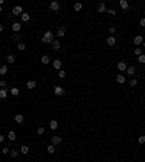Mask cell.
<instances>
[{"mask_svg": "<svg viewBox=\"0 0 145 162\" xmlns=\"http://www.w3.org/2000/svg\"><path fill=\"white\" fill-rule=\"evenodd\" d=\"M126 62L125 61H119L118 62V70H119V72H122V71H126Z\"/></svg>", "mask_w": 145, "mask_h": 162, "instance_id": "cell-6", "label": "cell"}, {"mask_svg": "<svg viewBox=\"0 0 145 162\" xmlns=\"http://www.w3.org/2000/svg\"><path fill=\"white\" fill-rule=\"evenodd\" d=\"M7 97V90L6 88H0V98H6Z\"/></svg>", "mask_w": 145, "mask_h": 162, "instance_id": "cell-21", "label": "cell"}, {"mask_svg": "<svg viewBox=\"0 0 145 162\" xmlns=\"http://www.w3.org/2000/svg\"><path fill=\"white\" fill-rule=\"evenodd\" d=\"M129 83H131V86H132V87H135L136 84H138V80H136V78H132V80H131Z\"/></svg>", "mask_w": 145, "mask_h": 162, "instance_id": "cell-37", "label": "cell"}, {"mask_svg": "<svg viewBox=\"0 0 145 162\" xmlns=\"http://www.w3.org/2000/svg\"><path fill=\"white\" fill-rule=\"evenodd\" d=\"M36 132H38V135H44V133H45V129H44V127H38Z\"/></svg>", "mask_w": 145, "mask_h": 162, "instance_id": "cell-35", "label": "cell"}, {"mask_svg": "<svg viewBox=\"0 0 145 162\" xmlns=\"http://www.w3.org/2000/svg\"><path fill=\"white\" fill-rule=\"evenodd\" d=\"M7 136H9V140H10V142L16 140V133H15L13 130H10V132H9V135H7Z\"/></svg>", "mask_w": 145, "mask_h": 162, "instance_id": "cell-23", "label": "cell"}, {"mask_svg": "<svg viewBox=\"0 0 145 162\" xmlns=\"http://www.w3.org/2000/svg\"><path fill=\"white\" fill-rule=\"evenodd\" d=\"M15 122H16V123H22V122H23V116H22V114H16V116H15Z\"/></svg>", "mask_w": 145, "mask_h": 162, "instance_id": "cell-25", "label": "cell"}, {"mask_svg": "<svg viewBox=\"0 0 145 162\" xmlns=\"http://www.w3.org/2000/svg\"><path fill=\"white\" fill-rule=\"evenodd\" d=\"M107 13H109L110 16H116V10H115V9H109Z\"/></svg>", "mask_w": 145, "mask_h": 162, "instance_id": "cell-39", "label": "cell"}, {"mask_svg": "<svg viewBox=\"0 0 145 162\" xmlns=\"http://www.w3.org/2000/svg\"><path fill=\"white\" fill-rule=\"evenodd\" d=\"M133 52H135V55H136V57H139L142 51H141V48H135V51H133Z\"/></svg>", "mask_w": 145, "mask_h": 162, "instance_id": "cell-38", "label": "cell"}, {"mask_svg": "<svg viewBox=\"0 0 145 162\" xmlns=\"http://www.w3.org/2000/svg\"><path fill=\"white\" fill-rule=\"evenodd\" d=\"M142 41H144V39H142V35H138V36H135L133 44H135V45H141V44H142Z\"/></svg>", "mask_w": 145, "mask_h": 162, "instance_id": "cell-12", "label": "cell"}, {"mask_svg": "<svg viewBox=\"0 0 145 162\" xmlns=\"http://www.w3.org/2000/svg\"><path fill=\"white\" fill-rule=\"evenodd\" d=\"M41 61H42V64H44V65H48V64H49V57H48V55H44V57L41 58Z\"/></svg>", "mask_w": 145, "mask_h": 162, "instance_id": "cell-24", "label": "cell"}, {"mask_svg": "<svg viewBox=\"0 0 145 162\" xmlns=\"http://www.w3.org/2000/svg\"><path fill=\"white\" fill-rule=\"evenodd\" d=\"M109 32H110V33H115V32H116V28H115V26H110V28H109Z\"/></svg>", "mask_w": 145, "mask_h": 162, "instance_id": "cell-42", "label": "cell"}, {"mask_svg": "<svg viewBox=\"0 0 145 162\" xmlns=\"http://www.w3.org/2000/svg\"><path fill=\"white\" fill-rule=\"evenodd\" d=\"M2 10H3V9H2V6H0V13H2Z\"/></svg>", "mask_w": 145, "mask_h": 162, "instance_id": "cell-46", "label": "cell"}, {"mask_svg": "<svg viewBox=\"0 0 145 162\" xmlns=\"http://www.w3.org/2000/svg\"><path fill=\"white\" fill-rule=\"evenodd\" d=\"M135 71H136V68H135V67H128V68H126V74L129 75V77H131V75H133V74H135Z\"/></svg>", "mask_w": 145, "mask_h": 162, "instance_id": "cell-11", "label": "cell"}, {"mask_svg": "<svg viewBox=\"0 0 145 162\" xmlns=\"http://www.w3.org/2000/svg\"><path fill=\"white\" fill-rule=\"evenodd\" d=\"M20 19H22V22H28V20L31 19V16H29V13L23 12V13H22V16H20Z\"/></svg>", "mask_w": 145, "mask_h": 162, "instance_id": "cell-14", "label": "cell"}, {"mask_svg": "<svg viewBox=\"0 0 145 162\" xmlns=\"http://www.w3.org/2000/svg\"><path fill=\"white\" fill-rule=\"evenodd\" d=\"M64 35H65V28H64V26L58 28V30H57V36H58V38H63Z\"/></svg>", "mask_w": 145, "mask_h": 162, "instance_id": "cell-9", "label": "cell"}, {"mask_svg": "<svg viewBox=\"0 0 145 162\" xmlns=\"http://www.w3.org/2000/svg\"><path fill=\"white\" fill-rule=\"evenodd\" d=\"M49 129L51 130H57L58 129V122L57 120H51L49 122Z\"/></svg>", "mask_w": 145, "mask_h": 162, "instance_id": "cell-10", "label": "cell"}, {"mask_svg": "<svg viewBox=\"0 0 145 162\" xmlns=\"http://www.w3.org/2000/svg\"><path fill=\"white\" fill-rule=\"evenodd\" d=\"M3 153H4V155H7V153H10V149L9 148H3V151H2Z\"/></svg>", "mask_w": 145, "mask_h": 162, "instance_id": "cell-41", "label": "cell"}, {"mask_svg": "<svg viewBox=\"0 0 145 162\" xmlns=\"http://www.w3.org/2000/svg\"><path fill=\"white\" fill-rule=\"evenodd\" d=\"M3 139H4V138H3V135H0V143L3 142Z\"/></svg>", "mask_w": 145, "mask_h": 162, "instance_id": "cell-45", "label": "cell"}, {"mask_svg": "<svg viewBox=\"0 0 145 162\" xmlns=\"http://www.w3.org/2000/svg\"><path fill=\"white\" fill-rule=\"evenodd\" d=\"M139 25H141V26H142V28H145V18H142V19H141V22H139Z\"/></svg>", "mask_w": 145, "mask_h": 162, "instance_id": "cell-43", "label": "cell"}, {"mask_svg": "<svg viewBox=\"0 0 145 162\" xmlns=\"http://www.w3.org/2000/svg\"><path fill=\"white\" fill-rule=\"evenodd\" d=\"M115 44H116V39H115L113 36H109V38H107V45H110V46H113Z\"/></svg>", "mask_w": 145, "mask_h": 162, "instance_id": "cell-22", "label": "cell"}, {"mask_svg": "<svg viewBox=\"0 0 145 162\" xmlns=\"http://www.w3.org/2000/svg\"><path fill=\"white\" fill-rule=\"evenodd\" d=\"M119 4H121V7H122V9H125V10L129 7V3H128L126 0H121V2H119Z\"/></svg>", "mask_w": 145, "mask_h": 162, "instance_id": "cell-18", "label": "cell"}, {"mask_svg": "<svg viewBox=\"0 0 145 162\" xmlns=\"http://www.w3.org/2000/svg\"><path fill=\"white\" fill-rule=\"evenodd\" d=\"M52 65H54L55 70H61V61H59V59H55V61L52 62Z\"/></svg>", "mask_w": 145, "mask_h": 162, "instance_id": "cell-17", "label": "cell"}, {"mask_svg": "<svg viewBox=\"0 0 145 162\" xmlns=\"http://www.w3.org/2000/svg\"><path fill=\"white\" fill-rule=\"evenodd\" d=\"M97 13H105V12H107V7H106V4L105 3H99V6H97V10H96Z\"/></svg>", "mask_w": 145, "mask_h": 162, "instance_id": "cell-5", "label": "cell"}, {"mask_svg": "<svg viewBox=\"0 0 145 162\" xmlns=\"http://www.w3.org/2000/svg\"><path fill=\"white\" fill-rule=\"evenodd\" d=\"M81 7H83V4L77 2V3L74 4V10H75V12H80V10H81Z\"/></svg>", "mask_w": 145, "mask_h": 162, "instance_id": "cell-29", "label": "cell"}, {"mask_svg": "<svg viewBox=\"0 0 145 162\" xmlns=\"http://www.w3.org/2000/svg\"><path fill=\"white\" fill-rule=\"evenodd\" d=\"M54 41H55L54 39V33L51 30H47L44 33V36H42V42H44V44H52Z\"/></svg>", "mask_w": 145, "mask_h": 162, "instance_id": "cell-1", "label": "cell"}, {"mask_svg": "<svg viewBox=\"0 0 145 162\" xmlns=\"http://www.w3.org/2000/svg\"><path fill=\"white\" fill-rule=\"evenodd\" d=\"M61 142H63V139H61V136H52L51 138V145H61Z\"/></svg>", "mask_w": 145, "mask_h": 162, "instance_id": "cell-3", "label": "cell"}, {"mask_svg": "<svg viewBox=\"0 0 145 162\" xmlns=\"http://www.w3.org/2000/svg\"><path fill=\"white\" fill-rule=\"evenodd\" d=\"M26 87H28L29 90L35 88V87H36V81H28V83H26Z\"/></svg>", "mask_w": 145, "mask_h": 162, "instance_id": "cell-19", "label": "cell"}, {"mask_svg": "<svg viewBox=\"0 0 145 162\" xmlns=\"http://www.w3.org/2000/svg\"><path fill=\"white\" fill-rule=\"evenodd\" d=\"M52 48H54V51H59V48H61V44H59V41H54L52 42Z\"/></svg>", "mask_w": 145, "mask_h": 162, "instance_id": "cell-16", "label": "cell"}, {"mask_svg": "<svg viewBox=\"0 0 145 162\" xmlns=\"http://www.w3.org/2000/svg\"><path fill=\"white\" fill-rule=\"evenodd\" d=\"M144 48H145V42H144Z\"/></svg>", "mask_w": 145, "mask_h": 162, "instance_id": "cell-47", "label": "cell"}, {"mask_svg": "<svg viewBox=\"0 0 145 162\" xmlns=\"http://www.w3.org/2000/svg\"><path fill=\"white\" fill-rule=\"evenodd\" d=\"M58 77H59V78H65V77H67V72H65L64 70H59V71H58Z\"/></svg>", "mask_w": 145, "mask_h": 162, "instance_id": "cell-30", "label": "cell"}, {"mask_svg": "<svg viewBox=\"0 0 145 162\" xmlns=\"http://www.w3.org/2000/svg\"><path fill=\"white\" fill-rule=\"evenodd\" d=\"M54 93H55L57 96H64V94H65L64 88H63V87H59V86H57V87L54 88Z\"/></svg>", "mask_w": 145, "mask_h": 162, "instance_id": "cell-7", "label": "cell"}, {"mask_svg": "<svg viewBox=\"0 0 145 162\" xmlns=\"http://www.w3.org/2000/svg\"><path fill=\"white\" fill-rule=\"evenodd\" d=\"M138 142H139L141 145H142V143H145V136H144V135H141L139 138H138Z\"/></svg>", "mask_w": 145, "mask_h": 162, "instance_id": "cell-34", "label": "cell"}, {"mask_svg": "<svg viewBox=\"0 0 145 162\" xmlns=\"http://www.w3.org/2000/svg\"><path fill=\"white\" fill-rule=\"evenodd\" d=\"M12 41H13V42H18V41H19V35L13 33V35H12Z\"/></svg>", "mask_w": 145, "mask_h": 162, "instance_id": "cell-36", "label": "cell"}, {"mask_svg": "<svg viewBox=\"0 0 145 162\" xmlns=\"http://www.w3.org/2000/svg\"><path fill=\"white\" fill-rule=\"evenodd\" d=\"M47 151H48V153H51V155H52V153L55 152V146H54V145H48Z\"/></svg>", "mask_w": 145, "mask_h": 162, "instance_id": "cell-27", "label": "cell"}, {"mask_svg": "<svg viewBox=\"0 0 145 162\" xmlns=\"http://www.w3.org/2000/svg\"><path fill=\"white\" fill-rule=\"evenodd\" d=\"M59 9H61V4H59V2H57V0H54V2H51V3H49V10L58 12Z\"/></svg>", "mask_w": 145, "mask_h": 162, "instance_id": "cell-2", "label": "cell"}, {"mask_svg": "<svg viewBox=\"0 0 145 162\" xmlns=\"http://www.w3.org/2000/svg\"><path fill=\"white\" fill-rule=\"evenodd\" d=\"M136 59H138V62H139V64H145V55H144V54H141Z\"/></svg>", "mask_w": 145, "mask_h": 162, "instance_id": "cell-28", "label": "cell"}, {"mask_svg": "<svg viewBox=\"0 0 145 162\" xmlns=\"http://www.w3.org/2000/svg\"><path fill=\"white\" fill-rule=\"evenodd\" d=\"M10 94L15 96V97L19 96V88H18V87H12V88H10Z\"/></svg>", "mask_w": 145, "mask_h": 162, "instance_id": "cell-20", "label": "cell"}, {"mask_svg": "<svg viewBox=\"0 0 145 162\" xmlns=\"http://www.w3.org/2000/svg\"><path fill=\"white\" fill-rule=\"evenodd\" d=\"M20 28H22V25H20V23H18V22H15V23L12 25V30H13L15 33H16V32H19V30H20Z\"/></svg>", "mask_w": 145, "mask_h": 162, "instance_id": "cell-8", "label": "cell"}, {"mask_svg": "<svg viewBox=\"0 0 145 162\" xmlns=\"http://www.w3.org/2000/svg\"><path fill=\"white\" fill-rule=\"evenodd\" d=\"M6 59H7V62H9V64H15V59H16V58H15V55L10 54V55H7Z\"/></svg>", "mask_w": 145, "mask_h": 162, "instance_id": "cell-26", "label": "cell"}, {"mask_svg": "<svg viewBox=\"0 0 145 162\" xmlns=\"http://www.w3.org/2000/svg\"><path fill=\"white\" fill-rule=\"evenodd\" d=\"M3 29H4V25H3V23H0V32H3Z\"/></svg>", "mask_w": 145, "mask_h": 162, "instance_id": "cell-44", "label": "cell"}, {"mask_svg": "<svg viewBox=\"0 0 145 162\" xmlns=\"http://www.w3.org/2000/svg\"><path fill=\"white\" fill-rule=\"evenodd\" d=\"M20 152H22V153H25V155H26V153L29 152V148L26 146V145H23V146L20 148Z\"/></svg>", "mask_w": 145, "mask_h": 162, "instance_id": "cell-32", "label": "cell"}, {"mask_svg": "<svg viewBox=\"0 0 145 162\" xmlns=\"http://www.w3.org/2000/svg\"><path fill=\"white\" fill-rule=\"evenodd\" d=\"M12 13L15 15V16H22V13H23V9H22V6H15L13 7V10H12Z\"/></svg>", "mask_w": 145, "mask_h": 162, "instance_id": "cell-4", "label": "cell"}, {"mask_svg": "<svg viewBox=\"0 0 145 162\" xmlns=\"http://www.w3.org/2000/svg\"><path fill=\"white\" fill-rule=\"evenodd\" d=\"M7 87V83L6 81H0V88H6Z\"/></svg>", "mask_w": 145, "mask_h": 162, "instance_id": "cell-40", "label": "cell"}, {"mask_svg": "<svg viewBox=\"0 0 145 162\" xmlns=\"http://www.w3.org/2000/svg\"><path fill=\"white\" fill-rule=\"evenodd\" d=\"M7 71H9V67H7V65H2V67H0V75L7 74Z\"/></svg>", "mask_w": 145, "mask_h": 162, "instance_id": "cell-13", "label": "cell"}, {"mask_svg": "<svg viewBox=\"0 0 145 162\" xmlns=\"http://www.w3.org/2000/svg\"><path fill=\"white\" fill-rule=\"evenodd\" d=\"M10 156H12V158H18V156H19V152H18V151H15V149L10 151Z\"/></svg>", "mask_w": 145, "mask_h": 162, "instance_id": "cell-33", "label": "cell"}, {"mask_svg": "<svg viewBox=\"0 0 145 162\" xmlns=\"http://www.w3.org/2000/svg\"><path fill=\"white\" fill-rule=\"evenodd\" d=\"M18 49L19 51H25V49H26V45H25L23 42H19V44H18Z\"/></svg>", "mask_w": 145, "mask_h": 162, "instance_id": "cell-31", "label": "cell"}, {"mask_svg": "<svg viewBox=\"0 0 145 162\" xmlns=\"http://www.w3.org/2000/svg\"><path fill=\"white\" fill-rule=\"evenodd\" d=\"M116 81H118L119 84H123V83H125V77H123L121 72H119V74L116 75Z\"/></svg>", "mask_w": 145, "mask_h": 162, "instance_id": "cell-15", "label": "cell"}]
</instances>
